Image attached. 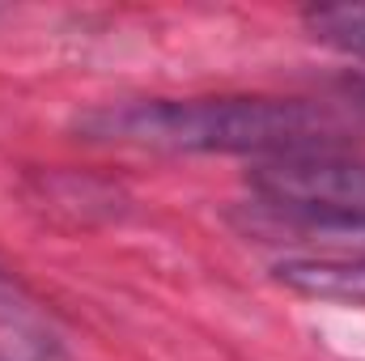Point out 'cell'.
<instances>
[{
	"label": "cell",
	"instance_id": "cell-1",
	"mask_svg": "<svg viewBox=\"0 0 365 361\" xmlns=\"http://www.w3.org/2000/svg\"><path fill=\"white\" fill-rule=\"evenodd\" d=\"M90 141L162 153H255L314 158L353 141L357 119L306 98H149L90 111L77 123Z\"/></svg>",
	"mask_w": 365,
	"mask_h": 361
},
{
	"label": "cell",
	"instance_id": "cell-2",
	"mask_svg": "<svg viewBox=\"0 0 365 361\" xmlns=\"http://www.w3.org/2000/svg\"><path fill=\"white\" fill-rule=\"evenodd\" d=\"M255 195L302 225L365 230V162L340 153L314 158H276L251 175Z\"/></svg>",
	"mask_w": 365,
	"mask_h": 361
},
{
	"label": "cell",
	"instance_id": "cell-3",
	"mask_svg": "<svg viewBox=\"0 0 365 361\" xmlns=\"http://www.w3.org/2000/svg\"><path fill=\"white\" fill-rule=\"evenodd\" d=\"M272 272L284 289H293L302 298L365 306V255H357V260L302 255V260H280Z\"/></svg>",
	"mask_w": 365,
	"mask_h": 361
},
{
	"label": "cell",
	"instance_id": "cell-4",
	"mask_svg": "<svg viewBox=\"0 0 365 361\" xmlns=\"http://www.w3.org/2000/svg\"><path fill=\"white\" fill-rule=\"evenodd\" d=\"M314 43L365 64V4H319L302 13Z\"/></svg>",
	"mask_w": 365,
	"mask_h": 361
}]
</instances>
